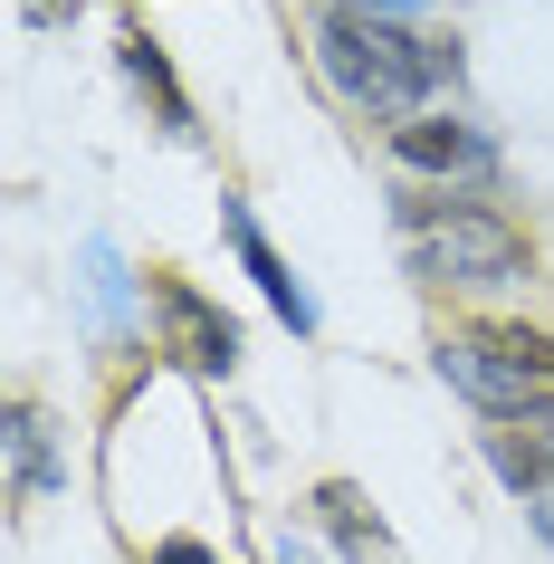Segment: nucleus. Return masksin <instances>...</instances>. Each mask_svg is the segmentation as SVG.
I'll use <instances>...</instances> for the list:
<instances>
[{"mask_svg": "<svg viewBox=\"0 0 554 564\" xmlns=\"http://www.w3.org/2000/svg\"><path fill=\"white\" fill-rule=\"evenodd\" d=\"M325 10H363V20H392V30H402V20H421L439 0H325Z\"/></svg>", "mask_w": 554, "mask_h": 564, "instance_id": "nucleus-12", "label": "nucleus"}, {"mask_svg": "<svg viewBox=\"0 0 554 564\" xmlns=\"http://www.w3.org/2000/svg\"><path fill=\"white\" fill-rule=\"evenodd\" d=\"M525 517H535V535L554 545V488H545V498H525Z\"/></svg>", "mask_w": 554, "mask_h": 564, "instance_id": "nucleus-15", "label": "nucleus"}, {"mask_svg": "<svg viewBox=\"0 0 554 564\" xmlns=\"http://www.w3.org/2000/svg\"><path fill=\"white\" fill-rule=\"evenodd\" d=\"M306 39H316V77L373 124L449 116V96L468 77L459 39H421V30H392V20H363V10H316Z\"/></svg>", "mask_w": 554, "mask_h": 564, "instance_id": "nucleus-1", "label": "nucleus"}, {"mask_svg": "<svg viewBox=\"0 0 554 564\" xmlns=\"http://www.w3.org/2000/svg\"><path fill=\"white\" fill-rule=\"evenodd\" d=\"M220 230H230L239 268H249V278H259V297H268V316H278V326H287V335H316V297H306V278H296V268L278 259V249H268V230H259V210H249V202H230V192H220Z\"/></svg>", "mask_w": 554, "mask_h": 564, "instance_id": "nucleus-6", "label": "nucleus"}, {"mask_svg": "<svg viewBox=\"0 0 554 564\" xmlns=\"http://www.w3.org/2000/svg\"><path fill=\"white\" fill-rule=\"evenodd\" d=\"M488 469L517 488V498H545L554 488V449H535V441H517V431H488Z\"/></svg>", "mask_w": 554, "mask_h": 564, "instance_id": "nucleus-10", "label": "nucleus"}, {"mask_svg": "<svg viewBox=\"0 0 554 564\" xmlns=\"http://www.w3.org/2000/svg\"><path fill=\"white\" fill-rule=\"evenodd\" d=\"M87 297L106 326H124V259H116V239H87Z\"/></svg>", "mask_w": 554, "mask_h": 564, "instance_id": "nucleus-11", "label": "nucleus"}, {"mask_svg": "<svg viewBox=\"0 0 554 564\" xmlns=\"http://www.w3.org/2000/svg\"><path fill=\"white\" fill-rule=\"evenodd\" d=\"M392 163H402L411 182H431V192H497V173H507L497 134H488V124H468V116L392 124Z\"/></svg>", "mask_w": 554, "mask_h": 564, "instance_id": "nucleus-4", "label": "nucleus"}, {"mask_svg": "<svg viewBox=\"0 0 554 564\" xmlns=\"http://www.w3.org/2000/svg\"><path fill=\"white\" fill-rule=\"evenodd\" d=\"M392 230L421 288H468V297H507L535 278L517 220H497L478 192H431V182H392Z\"/></svg>", "mask_w": 554, "mask_h": 564, "instance_id": "nucleus-2", "label": "nucleus"}, {"mask_svg": "<svg viewBox=\"0 0 554 564\" xmlns=\"http://www.w3.org/2000/svg\"><path fill=\"white\" fill-rule=\"evenodd\" d=\"M278 564H316V545L306 535H278Z\"/></svg>", "mask_w": 554, "mask_h": 564, "instance_id": "nucleus-16", "label": "nucleus"}, {"mask_svg": "<svg viewBox=\"0 0 554 564\" xmlns=\"http://www.w3.org/2000/svg\"><path fill=\"white\" fill-rule=\"evenodd\" d=\"M431 373L459 402H478L497 431H517V421L554 431V335L535 326H449L431 345Z\"/></svg>", "mask_w": 554, "mask_h": 564, "instance_id": "nucleus-3", "label": "nucleus"}, {"mask_svg": "<svg viewBox=\"0 0 554 564\" xmlns=\"http://www.w3.org/2000/svg\"><path fill=\"white\" fill-rule=\"evenodd\" d=\"M545 449H554V431H545Z\"/></svg>", "mask_w": 554, "mask_h": 564, "instance_id": "nucleus-17", "label": "nucleus"}, {"mask_svg": "<svg viewBox=\"0 0 554 564\" xmlns=\"http://www.w3.org/2000/svg\"><path fill=\"white\" fill-rule=\"evenodd\" d=\"M316 527L345 545V564H402L392 527H382L373 507H363V488H345V478H325V488H316Z\"/></svg>", "mask_w": 554, "mask_h": 564, "instance_id": "nucleus-8", "label": "nucleus"}, {"mask_svg": "<svg viewBox=\"0 0 554 564\" xmlns=\"http://www.w3.org/2000/svg\"><path fill=\"white\" fill-rule=\"evenodd\" d=\"M153 564H220V555H210L202 535H163V545H153Z\"/></svg>", "mask_w": 554, "mask_h": 564, "instance_id": "nucleus-13", "label": "nucleus"}, {"mask_svg": "<svg viewBox=\"0 0 554 564\" xmlns=\"http://www.w3.org/2000/svg\"><path fill=\"white\" fill-rule=\"evenodd\" d=\"M116 67H124V87H144L153 106H163V134H192V96L173 87V67H163V48H153L144 30H134V39H116Z\"/></svg>", "mask_w": 554, "mask_h": 564, "instance_id": "nucleus-9", "label": "nucleus"}, {"mask_svg": "<svg viewBox=\"0 0 554 564\" xmlns=\"http://www.w3.org/2000/svg\"><path fill=\"white\" fill-rule=\"evenodd\" d=\"M153 316H163V355H182L192 373H230L239 364V326L220 316V306L192 288V278H173V268H153Z\"/></svg>", "mask_w": 554, "mask_h": 564, "instance_id": "nucleus-5", "label": "nucleus"}, {"mask_svg": "<svg viewBox=\"0 0 554 564\" xmlns=\"http://www.w3.org/2000/svg\"><path fill=\"white\" fill-rule=\"evenodd\" d=\"M20 20H30V30H67V20H77V0H20Z\"/></svg>", "mask_w": 554, "mask_h": 564, "instance_id": "nucleus-14", "label": "nucleus"}, {"mask_svg": "<svg viewBox=\"0 0 554 564\" xmlns=\"http://www.w3.org/2000/svg\"><path fill=\"white\" fill-rule=\"evenodd\" d=\"M0 449H10V498H58L67 488V449H58V431H48L39 402L0 412Z\"/></svg>", "mask_w": 554, "mask_h": 564, "instance_id": "nucleus-7", "label": "nucleus"}]
</instances>
